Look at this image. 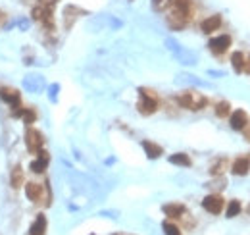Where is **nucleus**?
Instances as JSON below:
<instances>
[{"label": "nucleus", "instance_id": "obj_24", "mask_svg": "<svg viewBox=\"0 0 250 235\" xmlns=\"http://www.w3.org/2000/svg\"><path fill=\"white\" fill-rule=\"evenodd\" d=\"M19 118L23 119V123H35V119H37V112L33 110V108H23L21 110V114Z\"/></svg>", "mask_w": 250, "mask_h": 235}, {"label": "nucleus", "instance_id": "obj_34", "mask_svg": "<svg viewBox=\"0 0 250 235\" xmlns=\"http://www.w3.org/2000/svg\"><path fill=\"white\" fill-rule=\"evenodd\" d=\"M249 210H250V208H249Z\"/></svg>", "mask_w": 250, "mask_h": 235}, {"label": "nucleus", "instance_id": "obj_16", "mask_svg": "<svg viewBox=\"0 0 250 235\" xmlns=\"http://www.w3.org/2000/svg\"><path fill=\"white\" fill-rule=\"evenodd\" d=\"M143 149H145V152H147V156L150 160H156V158H160L164 154V149L160 145L152 143V141H143Z\"/></svg>", "mask_w": 250, "mask_h": 235}, {"label": "nucleus", "instance_id": "obj_1", "mask_svg": "<svg viewBox=\"0 0 250 235\" xmlns=\"http://www.w3.org/2000/svg\"><path fill=\"white\" fill-rule=\"evenodd\" d=\"M139 97H141V99H139L137 108H139V112H141L143 116H150V114H154V112L158 110V97H156L154 91L141 87V89H139Z\"/></svg>", "mask_w": 250, "mask_h": 235}, {"label": "nucleus", "instance_id": "obj_5", "mask_svg": "<svg viewBox=\"0 0 250 235\" xmlns=\"http://www.w3.org/2000/svg\"><path fill=\"white\" fill-rule=\"evenodd\" d=\"M33 19L43 23L45 27L49 29H54V19H52V6H47V4H37L33 8Z\"/></svg>", "mask_w": 250, "mask_h": 235}, {"label": "nucleus", "instance_id": "obj_33", "mask_svg": "<svg viewBox=\"0 0 250 235\" xmlns=\"http://www.w3.org/2000/svg\"><path fill=\"white\" fill-rule=\"evenodd\" d=\"M93 235H95V234H93Z\"/></svg>", "mask_w": 250, "mask_h": 235}, {"label": "nucleus", "instance_id": "obj_29", "mask_svg": "<svg viewBox=\"0 0 250 235\" xmlns=\"http://www.w3.org/2000/svg\"><path fill=\"white\" fill-rule=\"evenodd\" d=\"M58 0H41V4H47V6H54Z\"/></svg>", "mask_w": 250, "mask_h": 235}, {"label": "nucleus", "instance_id": "obj_10", "mask_svg": "<svg viewBox=\"0 0 250 235\" xmlns=\"http://www.w3.org/2000/svg\"><path fill=\"white\" fill-rule=\"evenodd\" d=\"M49 162H50V156H49V152L47 151H39L37 152V158L29 164V170L33 172V174H43L45 170H47V166H49Z\"/></svg>", "mask_w": 250, "mask_h": 235}, {"label": "nucleus", "instance_id": "obj_6", "mask_svg": "<svg viewBox=\"0 0 250 235\" xmlns=\"http://www.w3.org/2000/svg\"><path fill=\"white\" fill-rule=\"evenodd\" d=\"M45 87H47V81H45V77L39 75V73H29V75L23 77V89H25L27 93L37 95V93H41Z\"/></svg>", "mask_w": 250, "mask_h": 235}, {"label": "nucleus", "instance_id": "obj_22", "mask_svg": "<svg viewBox=\"0 0 250 235\" xmlns=\"http://www.w3.org/2000/svg\"><path fill=\"white\" fill-rule=\"evenodd\" d=\"M229 112H231V104L227 101H221V102L216 104V116L217 118H227Z\"/></svg>", "mask_w": 250, "mask_h": 235}, {"label": "nucleus", "instance_id": "obj_11", "mask_svg": "<svg viewBox=\"0 0 250 235\" xmlns=\"http://www.w3.org/2000/svg\"><path fill=\"white\" fill-rule=\"evenodd\" d=\"M247 125H249V116L245 110H235L231 114V127L235 131H243V129H247Z\"/></svg>", "mask_w": 250, "mask_h": 235}, {"label": "nucleus", "instance_id": "obj_17", "mask_svg": "<svg viewBox=\"0 0 250 235\" xmlns=\"http://www.w3.org/2000/svg\"><path fill=\"white\" fill-rule=\"evenodd\" d=\"M164 214H166L167 218H183V216H185V206H183V204H177V202L166 204V206H164Z\"/></svg>", "mask_w": 250, "mask_h": 235}, {"label": "nucleus", "instance_id": "obj_26", "mask_svg": "<svg viewBox=\"0 0 250 235\" xmlns=\"http://www.w3.org/2000/svg\"><path fill=\"white\" fill-rule=\"evenodd\" d=\"M169 6V0H152V8L156 10V12H162V10H166Z\"/></svg>", "mask_w": 250, "mask_h": 235}, {"label": "nucleus", "instance_id": "obj_28", "mask_svg": "<svg viewBox=\"0 0 250 235\" xmlns=\"http://www.w3.org/2000/svg\"><path fill=\"white\" fill-rule=\"evenodd\" d=\"M50 101H56V99H58V91H60V85H58V83H54V85H50Z\"/></svg>", "mask_w": 250, "mask_h": 235}, {"label": "nucleus", "instance_id": "obj_20", "mask_svg": "<svg viewBox=\"0 0 250 235\" xmlns=\"http://www.w3.org/2000/svg\"><path fill=\"white\" fill-rule=\"evenodd\" d=\"M177 81L179 83H185V85H197V87H206L208 85L206 81H200L197 75H189V73H181Z\"/></svg>", "mask_w": 250, "mask_h": 235}, {"label": "nucleus", "instance_id": "obj_31", "mask_svg": "<svg viewBox=\"0 0 250 235\" xmlns=\"http://www.w3.org/2000/svg\"><path fill=\"white\" fill-rule=\"evenodd\" d=\"M249 127V125H247ZM247 135H249V141H250V127H249V131H247Z\"/></svg>", "mask_w": 250, "mask_h": 235}, {"label": "nucleus", "instance_id": "obj_19", "mask_svg": "<svg viewBox=\"0 0 250 235\" xmlns=\"http://www.w3.org/2000/svg\"><path fill=\"white\" fill-rule=\"evenodd\" d=\"M10 185L14 189H19L23 185V170H21V166H16L12 170V174H10Z\"/></svg>", "mask_w": 250, "mask_h": 235}, {"label": "nucleus", "instance_id": "obj_9", "mask_svg": "<svg viewBox=\"0 0 250 235\" xmlns=\"http://www.w3.org/2000/svg\"><path fill=\"white\" fill-rule=\"evenodd\" d=\"M202 206L206 212L210 214H219L223 210V199L219 195H208L204 201H202Z\"/></svg>", "mask_w": 250, "mask_h": 235}, {"label": "nucleus", "instance_id": "obj_3", "mask_svg": "<svg viewBox=\"0 0 250 235\" xmlns=\"http://www.w3.org/2000/svg\"><path fill=\"white\" fill-rule=\"evenodd\" d=\"M0 99L12 108V116L19 118L23 106H21V95L12 87H0Z\"/></svg>", "mask_w": 250, "mask_h": 235}, {"label": "nucleus", "instance_id": "obj_30", "mask_svg": "<svg viewBox=\"0 0 250 235\" xmlns=\"http://www.w3.org/2000/svg\"><path fill=\"white\" fill-rule=\"evenodd\" d=\"M245 69L250 73V56H249V60H245Z\"/></svg>", "mask_w": 250, "mask_h": 235}, {"label": "nucleus", "instance_id": "obj_7", "mask_svg": "<svg viewBox=\"0 0 250 235\" xmlns=\"http://www.w3.org/2000/svg\"><path fill=\"white\" fill-rule=\"evenodd\" d=\"M25 145L31 152H39L45 145V139H43V133L37 131V129H29L27 135H25Z\"/></svg>", "mask_w": 250, "mask_h": 235}, {"label": "nucleus", "instance_id": "obj_23", "mask_svg": "<svg viewBox=\"0 0 250 235\" xmlns=\"http://www.w3.org/2000/svg\"><path fill=\"white\" fill-rule=\"evenodd\" d=\"M241 210H243V206H241V202L235 199V201H229V206H227V218H235V216H239L241 214Z\"/></svg>", "mask_w": 250, "mask_h": 235}, {"label": "nucleus", "instance_id": "obj_13", "mask_svg": "<svg viewBox=\"0 0 250 235\" xmlns=\"http://www.w3.org/2000/svg\"><path fill=\"white\" fill-rule=\"evenodd\" d=\"M233 174L235 176H247L250 172V158L249 156H239L235 162H233Z\"/></svg>", "mask_w": 250, "mask_h": 235}, {"label": "nucleus", "instance_id": "obj_14", "mask_svg": "<svg viewBox=\"0 0 250 235\" xmlns=\"http://www.w3.org/2000/svg\"><path fill=\"white\" fill-rule=\"evenodd\" d=\"M25 195L31 202H39L43 199V185L39 183H27L25 185Z\"/></svg>", "mask_w": 250, "mask_h": 235}, {"label": "nucleus", "instance_id": "obj_27", "mask_svg": "<svg viewBox=\"0 0 250 235\" xmlns=\"http://www.w3.org/2000/svg\"><path fill=\"white\" fill-rule=\"evenodd\" d=\"M221 168H225V160H217V162L212 166V170H210V172H212L214 176H217V174H221V172H223Z\"/></svg>", "mask_w": 250, "mask_h": 235}, {"label": "nucleus", "instance_id": "obj_2", "mask_svg": "<svg viewBox=\"0 0 250 235\" xmlns=\"http://www.w3.org/2000/svg\"><path fill=\"white\" fill-rule=\"evenodd\" d=\"M177 102H179L183 108L197 112V110H202V108L206 106V97L197 93V91H185V93H181V95L177 97Z\"/></svg>", "mask_w": 250, "mask_h": 235}, {"label": "nucleus", "instance_id": "obj_15", "mask_svg": "<svg viewBox=\"0 0 250 235\" xmlns=\"http://www.w3.org/2000/svg\"><path fill=\"white\" fill-rule=\"evenodd\" d=\"M47 234V216L45 214H39L35 218V222L31 224L29 228V235H45Z\"/></svg>", "mask_w": 250, "mask_h": 235}, {"label": "nucleus", "instance_id": "obj_25", "mask_svg": "<svg viewBox=\"0 0 250 235\" xmlns=\"http://www.w3.org/2000/svg\"><path fill=\"white\" fill-rule=\"evenodd\" d=\"M162 228H164V234L166 235H181L179 228H177V226H173V224H169V222H164V224H162Z\"/></svg>", "mask_w": 250, "mask_h": 235}, {"label": "nucleus", "instance_id": "obj_21", "mask_svg": "<svg viewBox=\"0 0 250 235\" xmlns=\"http://www.w3.org/2000/svg\"><path fill=\"white\" fill-rule=\"evenodd\" d=\"M231 64H233V69L237 71V73H241V71H245V56H243V52H233V56H231Z\"/></svg>", "mask_w": 250, "mask_h": 235}, {"label": "nucleus", "instance_id": "obj_12", "mask_svg": "<svg viewBox=\"0 0 250 235\" xmlns=\"http://www.w3.org/2000/svg\"><path fill=\"white\" fill-rule=\"evenodd\" d=\"M219 25H221V16H210V17H206L202 23H200V29H202V33H206V35H210V33H214V31H217L219 29Z\"/></svg>", "mask_w": 250, "mask_h": 235}, {"label": "nucleus", "instance_id": "obj_18", "mask_svg": "<svg viewBox=\"0 0 250 235\" xmlns=\"http://www.w3.org/2000/svg\"><path fill=\"white\" fill-rule=\"evenodd\" d=\"M169 162L175 164V166H185V168H189V166L193 164V160H191L189 154H185V152H175V154H171V156H169Z\"/></svg>", "mask_w": 250, "mask_h": 235}, {"label": "nucleus", "instance_id": "obj_4", "mask_svg": "<svg viewBox=\"0 0 250 235\" xmlns=\"http://www.w3.org/2000/svg\"><path fill=\"white\" fill-rule=\"evenodd\" d=\"M166 47L173 52V56L179 60L181 64H187V66H193V64H197V54L195 52H191V50H187V49H183L177 41H173V39H167L166 41Z\"/></svg>", "mask_w": 250, "mask_h": 235}, {"label": "nucleus", "instance_id": "obj_8", "mask_svg": "<svg viewBox=\"0 0 250 235\" xmlns=\"http://www.w3.org/2000/svg\"><path fill=\"white\" fill-rule=\"evenodd\" d=\"M210 50L214 54H223L229 47H231V37L229 35H219V37H214L210 43H208Z\"/></svg>", "mask_w": 250, "mask_h": 235}, {"label": "nucleus", "instance_id": "obj_32", "mask_svg": "<svg viewBox=\"0 0 250 235\" xmlns=\"http://www.w3.org/2000/svg\"><path fill=\"white\" fill-rule=\"evenodd\" d=\"M114 235H123V234H114Z\"/></svg>", "mask_w": 250, "mask_h": 235}]
</instances>
